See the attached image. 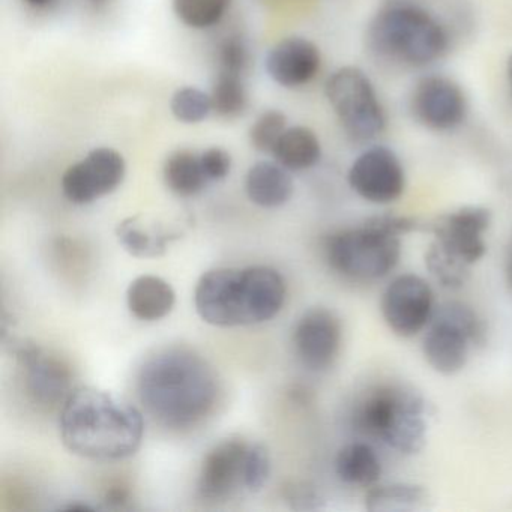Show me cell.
Segmentation results:
<instances>
[{
    "instance_id": "obj_1",
    "label": "cell",
    "mask_w": 512,
    "mask_h": 512,
    "mask_svg": "<svg viewBox=\"0 0 512 512\" xmlns=\"http://www.w3.org/2000/svg\"><path fill=\"white\" fill-rule=\"evenodd\" d=\"M137 391L145 409L160 424L184 430L214 410L220 389L206 359L185 347H169L143 362Z\"/></svg>"
},
{
    "instance_id": "obj_2",
    "label": "cell",
    "mask_w": 512,
    "mask_h": 512,
    "mask_svg": "<svg viewBox=\"0 0 512 512\" xmlns=\"http://www.w3.org/2000/svg\"><path fill=\"white\" fill-rule=\"evenodd\" d=\"M59 430L73 454L115 461L139 451L145 422L142 412L128 401L94 386H80L62 404Z\"/></svg>"
},
{
    "instance_id": "obj_3",
    "label": "cell",
    "mask_w": 512,
    "mask_h": 512,
    "mask_svg": "<svg viewBox=\"0 0 512 512\" xmlns=\"http://www.w3.org/2000/svg\"><path fill=\"white\" fill-rule=\"evenodd\" d=\"M286 293L283 275L269 266L218 268L200 277L194 305L203 322L218 328L259 325L280 313Z\"/></svg>"
},
{
    "instance_id": "obj_4",
    "label": "cell",
    "mask_w": 512,
    "mask_h": 512,
    "mask_svg": "<svg viewBox=\"0 0 512 512\" xmlns=\"http://www.w3.org/2000/svg\"><path fill=\"white\" fill-rule=\"evenodd\" d=\"M367 46L382 61L424 68L449 52L451 37L428 8L412 0H391L371 19Z\"/></svg>"
},
{
    "instance_id": "obj_5",
    "label": "cell",
    "mask_w": 512,
    "mask_h": 512,
    "mask_svg": "<svg viewBox=\"0 0 512 512\" xmlns=\"http://www.w3.org/2000/svg\"><path fill=\"white\" fill-rule=\"evenodd\" d=\"M406 215L380 214L362 226L341 230L326 241L329 265L338 274L358 281L379 280L394 271L401 256L400 238L418 229Z\"/></svg>"
},
{
    "instance_id": "obj_6",
    "label": "cell",
    "mask_w": 512,
    "mask_h": 512,
    "mask_svg": "<svg viewBox=\"0 0 512 512\" xmlns=\"http://www.w3.org/2000/svg\"><path fill=\"white\" fill-rule=\"evenodd\" d=\"M428 410L424 398L403 386H379L359 404L355 424L404 455L418 454L427 443Z\"/></svg>"
},
{
    "instance_id": "obj_7",
    "label": "cell",
    "mask_w": 512,
    "mask_h": 512,
    "mask_svg": "<svg viewBox=\"0 0 512 512\" xmlns=\"http://www.w3.org/2000/svg\"><path fill=\"white\" fill-rule=\"evenodd\" d=\"M325 95L347 136L370 142L386 127L385 110L370 77L358 67H343L326 80Z\"/></svg>"
},
{
    "instance_id": "obj_8",
    "label": "cell",
    "mask_w": 512,
    "mask_h": 512,
    "mask_svg": "<svg viewBox=\"0 0 512 512\" xmlns=\"http://www.w3.org/2000/svg\"><path fill=\"white\" fill-rule=\"evenodd\" d=\"M10 346L22 368L25 389L31 400L44 407L64 404L73 391L70 367L34 341L13 340Z\"/></svg>"
},
{
    "instance_id": "obj_9",
    "label": "cell",
    "mask_w": 512,
    "mask_h": 512,
    "mask_svg": "<svg viewBox=\"0 0 512 512\" xmlns=\"http://www.w3.org/2000/svg\"><path fill=\"white\" fill-rule=\"evenodd\" d=\"M410 112L427 130L445 133L464 124L467 98L449 77L430 74L418 80L410 95Z\"/></svg>"
},
{
    "instance_id": "obj_10",
    "label": "cell",
    "mask_w": 512,
    "mask_h": 512,
    "mask_svg": "<svg viewBox=\"0 0 512 512\" xmlns=\"http://www.w3.org/2000/svg\"><path fill=\"white\" fill-rule=\"evenodd\" d=\"M430 284L415 274L394 278L380 301L383 320L398 337L410 338L421 332L434 313Z\"/></svg>"
},
{
    "instance_id": "obj_11",
    "label": "cell",
    "mask_w": 512,
    "mask_h": 512,
    "mask_svg": "<svg viewBox=\"0 0 512 512\" xmlns=\"http://www.w3.org/2000/svg\"><path fill=\"white\" fill-rule=\"evenodd\" d=\"M347 181L361 199L376 205L395 202L406 190L403 164L386 146H374L362 152L350 166Z\"/></svg>"
},
{
    "instance_id": "obj_12",
    "label": "cell",
    "mask_w": 512,
    "mask_h": 512,
    "mask_svg": "<svg viewBox=\"0 0 512 512\" xmlns=\"http://www.w3.org/2000/svg\"><path fill=\"white\" fill-rule=\"evenodd\" d=\"M127 164L112 148H97L62 176L64 196L76 205H88L113 193L124 182Z\"/></svg>"
},
{
    "instance_id": "obj_13",
    "label": "cell",
    "mask_w": 512,
    "mask_h": 512,
    "mask_svg": "<svg viewBox=\"0 0 512 512\" xmlns=\"http://www.w3.org/2000/svg\"><path fill=\"white\" fill-rule=\"evenodd\" d=\"M490 224V209L484 206H463L434 218L427 230L433 233L434 242L446 253L472 266L487 251L482 235L487 232Z\"/></svg>"
},
{
    "instance_id": "obj_14",
    "label": "cell",
    "mask_w": 512,
    "mask_h": 512,
    "mask_svg": "<svg viewBox=\"0 0 512 512\" xmlns=\"http://www.w3.org/2000/svg\"><path fill=\"white\" fill-rule=\"evenodd\" d=\"M293 344L296 355L308 370H328L340 352V319L328 308L305 311L293 331Z\"/></svg>"
},
{
    "instance_id": "obj_15",
    "label": "cell",
    "mask_w": 512,
    "mask_h": 512,
    "mask_svg": "<svg viewBox=\"0 0 512 512\" xmlns=\"http://www.w3.org/2000/svg\"><path fill=\"white\" fill-rule=\"evenodd\" d=\"M265 65L275 83L283 88L298 89L316 79L322 67V55L313 41L289 37L272 47Z\"/></svg>"
},
{
    "instance_id": "obj_16",
    "label": "cell",
    "mask_w": 512,
    "mask_h": 512,
    "mask_svg": "<svg viewBox=\"0 0 512 512\" xmlns=\"http://www.w3.org/2000/svg\"><path fill=\"white\" fill-rule=\"evenodd\" d=\"M248 445L242 439H226L211 449L203 460L199 491L208 500L230 496L241 484Z\"/></svg>"
},
{
    "instance_id": "obj_17",
    "label": "cell",
    "mask_w": 512,
    "mask_h": 512,
    "mask_svg": "<svg viewBox=\"0 0 512 512\" xmlns=\"http://www.w3.org/2000/svg\"><path fill=\"white\" fill-rule=\"evenodd\" d=\"M472 337L466 329L433 313L430 329L422 341L425 361L437 373L452 376L466 367Z\"/></svg>"
},
{
    "instance_id": "obj_18",
    "label": "cell",
    "mask_w": 512,
    "mask_h": 512,
    "mask_svg": "<svg viewBox=\"0 0 512 512\" xmlns=\"http://www.w3.org/2000/svg\"><path fill=\"white\" fill-rule=\"evenodd\" d=\"M245 191L248 199L260 208H280L292 199L293 181L280 164L260 161L248 170Z\"/></svg>"
},
{
    "instance_id": "obj_19",
    "label": "cell",
    "mask_w": 512,
    "mask_h": 512,
    "mask_svg": "<svg viewBox=\"0 0 512 512\" xmlns=\"http://www.w3.org/2000/svg\"><path fill=\"white\" fill-rule=\"evenodd\" d=\"M176 293L163 278L142 275L127 290L128 310L137 319L157 322L164 319L175 307Z\"/></svg>"
},
{
    "instance_id": "obj_20",
    "label": "cell",
    "mask_w": 512,
    "mask_h": 512,
    "mask_svg": "<svg viewBox=\"0 0 512 512\" xmlns=\"http://www.w3.org/2000/svg\"><path fill=\"white\" fill-rule=\"evenodd\" d=\"M116 236L125 251L139 259H155L167 251V245L179 238L178 232L161 229L149 224L142 215L125 218L116 227Z\"/></svg>"
},
{
    "instance_id": "obj_21",
    "label": "cell",
    "mask_w": 512,
    "mask_h": 512,
    "mask_svg": "<svg viewBox=\"0 0 512 512\" xmlns=\"http://www.w3.org/2000/svg\"><path fill=\"white\" fill-rule=\"evenodd\" d=\"M275 161L290 172H301L316 166L322 157V146L316 133L307 127H292L284 131L274 152Z\"/></svg>"
},
{
    "instance_id": "obj_22",
    "label": "cell",
    "mask_w": 512,
    "mask_h": 512,
    "mask_svg": "<svg viewBox=\"0 0 512 512\" xmlns=\"http://www.w3.org/2000/svg\"><path fill=\"white\" fill-rule=\"evenodd\" d=\"M335 472L346 484L370 487L379 481L382 463L367 443H349L335 457Z\"/></svg>"
},
{
    "instance_id": "obj_23",
    "label": "cell",
    "mask_w": 512,
    "mask_h": 512,
    "mask_svg": "<svg viewBox=\"0 0 512 512\" xmlns=\"http://www.w3.org/2000/svg\"><path fill=\"white\" fill-rule=\"evenodd\" d=\"M164 182L179 197H193L208 184L200 155L190 149H179L167 157L163 169Z\"/></svg>"
},
{
    "instance_id": "obj_24",
    "label": "cell",
    "mask_w": 512,
    "mask_h": 512,
    "mask_svg": "<svg viewBox=\"0 0 512 512\" xmlns=\"http://www.w3.org/2000/svg\"><path fill=\"white\" fill-rule=\"evenodd\" d=\"M430 494L421 485L388 484L371 488L365 496L370 512H415L427 508Z\"/></svg>"
},
{
    "instance_id": "obj_25",
    "label": "cell",
    "mask_w": 512,
    "mask_h": 512,
    "mask_svg": "<svg viewBox=\"0 0 512 512\" xmlns=\"http://www.w3.org/2000/svg\"><path fill=\"white\" fill-rule=\"evenodd\" d=\"M212 112L220 118L235 119L248 107V92L244 77L218 73L211 92Z\"/></svg>"
},
{
    "instance_id": "obj_26",
    "label": "cell",
    "mask_w": 512,
    "mask_h": 512,
    "mask_svg": "<svg viewBox=\"0 0 512 512\" xmlns=\"http://www.w3.org/2000/svg\"><path fill=\"white\" fill-rule=\"evenodd\" d=\"M232 0H173L176 17L191 29L212 28L226 16Z\"/></svg>"
},
{
    "instance_id": "obj_27",
    "label": "cell",
    "mask_w": 512,
    "mask_h": 512,
    "mask_svg": "<svg viewBox=\"0 0 512 512\" xmlns=\"http://www.w3.org/2000/svg\"><path fill=\"white\" fill-rule=\"evenodd\" d=\"M425 266L434 280L445 289H460L469 280L470 266L446 253L437 242L428 247Z\"/></svg>"
},
{
    "instance_id": "obj_28",
    "label": "cell",
    "mask_w": 512,
    "mask_h": 512,
    "mask_svg": "<svg viewBox=\"0 0 512 512\" xmlns=\"http://www.w3.org/2000/svg\"><path fill=\"white\" fill-rule=\"evenodd\" d=\"M170 109L182 124H200L212 112L211 95L191 86L178 89L170 101Z\"/></svg>"
},
{
    "instance_id": "obj_29",
    "label": "cell",
    "mask_w": 512,
    "mask_h": 512,
    "mask_svg": "<svg viewBox=\"0 0 512 512\" xmlns=\"http://www.w3.org/2000/svg\"><path fill=\"white\" fill-rule=\"evenodd\" d=\"M287 130V119L278 110H268L250 128V143L256 151L272 154L278 140Z\"/></svg>"
},
{
    "instance_id": "obj_30",
    "label": "cell",
    "mask_w": 512,
    "mask_h": 512,
    "mask_svg": "<svg viewBox=\"0 0 512 512\" xmlns=\"http://www.w3.org/2000/svg\"><path fill=\"white\" fill-rule=\"evenodd\" d=\"M218 62H220L218 73L233 74L245 79L251 65V52L247 41L241 35L227 37L221 43Z\"/></svg>"
},
{
    "instance_id": "obj_31",
    "label": "cell",
    "mask_w": 512,
    "mask_h": 512,
    "mask_svg": "<svg viewBox=\"0 0 512 512\" xmlns=\"http://www.w3.org/2000/svg\"><path fill=\"white\" fill-rule=\"evenodd\" d=\"M271 476V454L268 448L262 443L248 446L247 455H245L244 475H242V484L248 490L257 493L265 487Z\"/></svg>"
},
{
    "instance_id": "obj_32",
    "label": "cell",
    "mask_w": 512,
    "mask_h": 512,
    "mask_svg": "<svg viewBox=\"0 0 512 512\" xmlns=\"http://www.w3.org/2000/svg\"><path fill=\"white\" fill-rule=\"evenodd\" d=\"M283 497L290 508L298 511H311L322 508L323 497L310 482L290 481L283 487Z\"/></svg>"
},
{
    "instance_id": "obj_33",
    "label": "cell",
    "mask_w": 512,
    "mask_h": 512,
    "mask_svg": "<svg viewBox=\"0 0 512 512\" xmlns=\"http://www.w3.org/2000/svg\"><path fill=\"white\" fill-rule=\"evenodd\" d=\"M203 172L208 181H221L232 169V157L223 148H209L200 154Z\"/></svg>"
},
{
    "instance_id": "obj_34",
    "label": "cell",
    "mask_w": 512,
    "mask_h": 512,
    "mask_svg": "<svg viewBox=\"0 0 512 512\" xmlns=\"http://www.w3.org/2000/svg\"><path fill=\"white\" fill-rule=\"evenodd\" d=\"M128 497H130V493H128L127 488L122 487V485H115V487H110L107 490L106 502L110 506H122L128 502Z\"/></svg>"
},
{
    "instance_id": "obj_35",
    "label": "cell",
    "mask_w": 512,
    "mask_h": 512,
    "mask_svg": "<svg viewBox=\"0 0 512 512\" xmlns=\"http://www.w3.org/2000/svg\"><path fill=\"white\" fill-rule=\"evenodd\" d=\"M23 2L34 10H46L50 5L55 4L56 0H23Z\"/></svg>"
},
{
    "instance_id": "obj_36",
    "label": "cell",
    "mask_w": 512,
    "mask_h": 512,
    "mask_svg": "<svg viewBox=\"0 0 512 512\" xmlns=\"http://www.w3.org/2000/svg\"><path fill=\"white\" fill-rule=\"evenodd\" d=\"M506 278H508L509 286L512 289V245L509 248L508 260H506Z\"/></svg>"
},
{
    "instance_id": "obj_37",
    "label": "cell",
    "mask_w": 512,
    "mask_h": 512,
    "mask_svg": "<svg viewBox=\"0 0 512 512\" xmlns=\"http://www.w3.org/2000/svg\"><path fill=\"white\" fill-rule=\"evenodd\" d=\"M506 77H508L509 91L512 94V53L509 55L508 62H506Z\"/></svg>"
},
{
    "instance_id": "obj_38",
    "label": "cell",
    "mask_w": 512,
    "mask_h": 512,
    "mask_svg": "<svg viewBox=\"0 0 512 512\" xmlns=\"http://www.w3.org/2000/svg\"><path fill=\"white\" fill-rule=\"evenodd\" d=\"M91 4L97 5V7H101V5H106L107 0H89Z\"/></svg>"
}]
</instances>
